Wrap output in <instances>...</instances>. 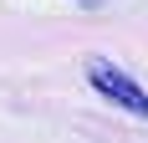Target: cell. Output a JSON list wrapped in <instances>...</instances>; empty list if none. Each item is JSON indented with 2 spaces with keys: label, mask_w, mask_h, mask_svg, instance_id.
<instances>
[{
  "label": "cell",
  "mask_w": 148,
  "mask_h": 143,
  "mask_svg": "<svg viewBox=\"0 0 148 143\" xmlns=\"http://www.w3.org/2000/svg\"><path fill=\"white\" fill-rule=\"evenodd\" d=\"M87 82L97 87V97H107L112 107H123V113H138V118H148V92H143V82H133L123 67H112L107 56H87Z\"/></svg>",
  "instance_id": "1"
}]
</instances>
